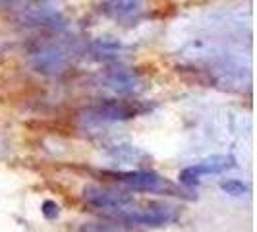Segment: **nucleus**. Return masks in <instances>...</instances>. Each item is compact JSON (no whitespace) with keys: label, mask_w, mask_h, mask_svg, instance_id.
<instances>
[{"label":"nucleus","mask_w":257,"mask_h":232,"mask_svg":"<svg viewBox=\"0 0 257 232\" xmlns=\"http://www.w3.org/2000/svg\"><path fill=\"white\" fill-rule=\"evenodd\" d=\"M83 199L93 207L112 215V217H118V219H122L129 209H133V197L131 196L122 194V192L105 190V188H99V186L83 188Z\"/></svg>","instance_id":"nucleus-1"},{"label":"nucleus","mask_w":257,"mask_h":232,"mask_svg":"<svg viewBox=\"0 0 257 232\" xmlns=\"http://www.w3.org/2000/svg\"><path fill=\"white\" fill-rule=\"evenodd\" d=\"M118 180L139 192H157L161 188V178L155 172H147V170L124 172V174H118Z\"/></svg>","instance_id":"nucleus-2"},{"label":"nucleus","mask_w":257,"mask_h":232,"mask_svg":"<svg viewBox=\"0 0 257 232\" xmlns=\"http://www.w3.org/2000/svg\"><path fill=\"white\" fill-rule=\"evenodd\" d=\"M64 66H66V54L62 53L58 47L43 49V51L35 56L37 72H43V74H56V72H62Z\"/></svg>","instance_id":"nucleus-3"},{"label":"nucleus","mask_w":257,"mask_h":232,"mask_svg":"<svg viewBox=\"0 0 257 232\" xmlns=\"http://www.w3.org/2000/svg\"><path fill=\"white\" fill-rule=\"evenodd\" d=\"M95 116L101 120H128L137 114V108L128 103H118V101H107L103 105L93 108Z\"/></svg>","instance_id":"nucleus-4"},{"label":"nucleus","mask_w":257,"mask_h":232,"mask_svg":"<svg viewBox=\"0 0 257 232\" xmlns=\"http://www.w3.org/2000/svg\"><path fill=\"white\" fill-rule=\"evenodd\" d=\"M107 85L118 93H131L139 87V79L128 70H114L107 76Z\"/></svg>","instance_id":"nucleus-5"},{"label":"nucleus","mask_w":257,"mask_h":232,"mask_svg":"<svg viewBox=\"0 0 257 232\" xmlns=\"http://www.w3.org/2000/svg\"><path fill=\"white\" fill-rule=\"evenodd\" d=\"M234 166V159L228 157V155H215V157H209L201 161L199 164L193 166V170L197 174H217V172H224L228 168Z\"/></svg>","instance_id":"nucleus-6"},{"label":"nucleus","mask_w":257,"mask_h":232,"mask_svg":"<svg viewBox=\"0 0 257 232\" xmlns=\"http://www.w3.org/2000/svg\"><path fill=\"white\" fill-rule=\"evenodd\" d=\"M137 0H109L105 4V10L109 12L110 16L116 18H124V16H131L137 10Z\"/></svg>","instance_id":"nucleus-7"},{"label":"nucleus","mask_w":257,"mask_h":232,"mask_svg":"<svg viewBox=\"0 0 257 232\" xmlns=\"http://www.w3.org/2000/svg\"><path fill=\"white\" fill-rule=\"evenodd\" d=\"M220 190L224 192V194H228V196H244L246 192H248V186L244 184V182H240V180H226V182H222L220 184Z\"/></svg>","instance_id":"nucleus-8"},{"label":"nucleus","mask_w":257,"mask_h":232,"mask_svg":"<svg viewBox=\"0 0 257 232\" xmlns=\"http://www.w3.org/2000/svg\"><path fill=\"white\" fill-rule=\"evenodd\" d=\"M178 178H180V182H182L184 186H195L199 182V174L193 170V166H190V168H184Z\"/></svg>","instance_id":"nucleus-9"},{"label":"nucleus","mask_w":257,"mask_h":232,"mask_svg":"<svg viewBox=\"0 0 257 232\" xmlns=\"http://www.w3.org/2000/svg\"><path fill=\"white\" fill-rule=\"evenodd\" d=\"M41 211H43V215H45V219H56V217H58V213H60V207L56 205L55 201L47 199V201L43 203Z\"/></svg>","instance_id":"nucleus-10"},{"label":"nucleus","mask_w":257,"mask_h":232,"mask_svg":"<svg viewBox=\"0 0 257 232\" xmlns=\"http://www.w3.org/2000/svg\"><path fill=\"white\" fill-rule=\"evenodd\" d=\"M0 4H2V0H0Z\"/></svg>","instance_id":"nucleus-11"}]
</instances>
